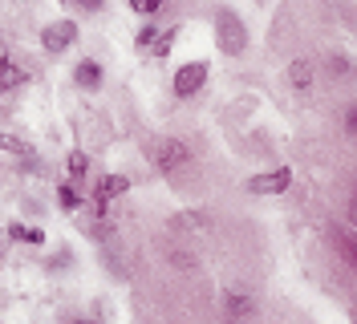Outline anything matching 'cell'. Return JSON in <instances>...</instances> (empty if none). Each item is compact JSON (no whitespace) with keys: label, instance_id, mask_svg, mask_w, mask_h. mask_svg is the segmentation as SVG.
I'll use <instances>...</instances> for the list:
<instances>
[{"label":"cell","instance_id":"cell-12","mask_svg":"<svg viewBox=\"0 0 357 324\" xmlns=\"http://www.w3.org/2000/svg\"><path fill=\"white\" fill-rule=\"evenodd\" d=\"M66 171H69V178H86V171H89V158L82 151H73L66 158Z\"/></svg>","mask_w":357,"mask_h":324},{"label":"cell","instance_id":"cell-4","mask_svg":"<svg viewBox=\"0 0 357 324\" xmlns=\"http://www.w3.org/2000/svg\"><path fill=\"white\" fill-rule=\"evenodd\" d=\"M289 183H292V171L289 167H276V171L252 174L244 187H248V194H280V191H289Z\"/></svg>","mask_w":357,"mask_h":324},{"label":"cell","instance_id":"cell-5","mask_svg":"<svg viewBox=\"0 0 357 324\" xmlns=\"http://www.w3.org/2000/svg\"><path fill=\"white\" fill-rule=\"evenodd\" d=\"M126 191H130V178H126V174H106V178H98V187H93V203H98V211H106L114 199H122Z\"/></svg>","mask_w":357,"mask_h":324},{"label":"cell","instance_id":"cell-20","mask_svg":"<svg viewBox=\"0 0 357 324\" xmlns=\"http://www.w3.org/2000/svg\"><path fill=\"white\" fill-rule=\"evenodd\" d=\"M61 4H69V0H61Z\"/></svg>","mask_w":357,"mask_h":324},{"label":"cell","instance_id":"cell-7","mask_svg":"<svg viewBox=\"0 0 357 324\" xmlns=\"http://www.w3.org/2000/svg\"><path fill=\"white\" fill-rule=\"evenodd\" d=\"M73 82H77V89H98L102 86V65L82 57V61L73 65Z\"/></svg>","mask_w":357,"mask_h":324},{"label":"cell","instance_id":"cell-6","mask_svg":"<svg viewBox=\"0 0 357 324\" xmlns=\"http://www.w3.org/2000/svg\"><path fill=\"white\" fill-rule=\"evenodd\" d=\"M73 37H77V24L73 21H53L41 33V45H45V53H66L73 45Z\"/></svg>","mask_w":357,"mask_h":324},{"label":"cell","instance_id":"cell-11","mask_svg":"<svg viewBox=\"0 0 357 324\" xmlns=\"http://www.w3.org/2000/svg\"><path fill=\"white\" fill-rule=\"evenodd\" d=\"M8 239H24V243H45V231H37V227H24V223H13V227H8Z\"/></svg>","mask_w":357,"mask_h":324},{"label":"cell","instance_id":"cell-13","mask_svg":"<svg viewBox=\"0 0 357 324\" xmlns=\"http://www.w3.org/2000/svg\"><path fill=\"white\" fill-rule=\"evenodd\" d=\"M0 151H8V154H21V158H29V162H33V151L24 146L21 138H13V134H0Z\"/></svg>","mask_w":357,"mask_h":324},{"label":"cell","instance_id":"cell-15","mask_svg":"<svg viewBox=\"0 0 357 324\" xmlns=\"http://www.w3.org/2000/svg\"><path fill=\"white\" fill-rule=\"evenodd\" d=\"M162 4H171V0H130V8L138 13V17H155Z\"/></svg>","mask_w":357,"mask_h":324},{"label":"cell","instance_id":"cell-8","mask_svg":"<svg viewBox=\"0 0 357 324\" xmlns=\"http://www.w3.org/2000/svg\"><path fill=\"white\" fill-rule=\"evenodd\" d=\"M24 82V69L17 61H8V57H0V93H8V89H17Z\"/></svg>","mask_w":357,"mask_h":324},{"label":"cell","instance_id":"cell-1","mask_svg":"<svg viewBox=\"0 0 357 324\" xmlns=\"http://www.w3.org/2000/svg\"><path fill=\"white\" fill-rule=\"evenodd\" d=\"M215 37H220V53L227 57H240L248 49V29L231 8H215Z\"/></svg>","mask_w":357,"mask_h":324},{"label":"cell","instance_id":"cell-3","mask_svg":"<svg viewBox=\"0 0 357 324\" xmlns=\"http://www.w3.org/2000/svg\"><path fill=\"white\" fill-rule=\"evenodd\" d=\"M203 82H207V61H187V65H178L175 69V93L178 98H191V93H199Z\"/></svg>","mask_w":357,"mask_h":324},{"label":"cell","instance_id":"cell-9","mask_svg":"<svg viewBox=\"0 0 357 324\" xmlns=\"http://www.w3.org/2000/svg\"><path fill=\"white\" fill-rule=\"evenodd\" d=\"M289 82H292L296 89H309V86H312V65H309V61H292V65H289Z\"/></svg>","mask_w":357,"mask_h":324},{"label":"cell","instance_id":"cell-18","mask_svg":"<svg viewBox=\"0 0 357 324\" xmlns=\"http://www.w3.org/2000/svg\"><path fill=\"white\" fill-rule=\"evenodd\" d=\"M345 126H349V134H354V138H357V106L349 109V118H345Z\"/></svg>","mask_w":357,"mask_h":324},{"label":"cell","instance_id":"cell-17","mask_svg":"<svg viewBox=\"0 0 357 324\" xmlns=\"http://www.w3.org/2000/svg\"><path fill=\"white\" fill-rule=\"evenodd\" d=\"M73 4H82V8H86V13H98V8H102V4H106V0H73Z\"/></svg>","mask_w":357,"mask_h":324},{"label":"cell","instance_id":"cell-16","mask_svg":"<svg viewBox=\"0 0 357 324\" xmlns=\"http://www.w3.org/2000/svg\"><path fill=\"white\" fill-rule=\"evenodd\" d=\"M175 37H178V24H175V29H167V33H158V41H155V49H151V53H155V57H162V53L171 49V41H175Z\"/></svg>","mask_w":357,"mask_h":324},{"label":"cell","instance_id":"cell-19","mask_svg":"<svg viewBox=\"0 0 357 324\" xmlns=\"http://www.w3.org/2000/svg\"><path fill=\"white\" fill-rule=\"evenodd\" d=\"M4 247H8V231H4V236H0V259H4Z\"/></svg>","mask_w":357,"mask_h":324},{"label":"cell","instance_id":"cell-14","mask_svg":"<svg viewBox=\"0 0 357 324\" xmlns=\"http://www.w3.org/2000/svg\"><path fill=\"white\" fill-rule=\"evenodd\" d=\"M57 203H61L66 211H77V207H82V199H77V191H73V183H61V187H57Z\"/></svg>","mask_w":357,"mask_h":324},{"label":"cell","instance_id":"cell-10","mask_svg":"<svg viewBox=\"0 0 357 324\" xmlns=\"http://www.w3.org/2000/svg\"><path fill=\"white\" fill-rule=\"evenodd\" d=\"M158 33H162V29H158V24H142V29H138V53H151V49H155V41H158Z\"/></svg>","mask_w":357,"mask_h":324},{"label":"cell","instance_id":"cell-2","mask_svg":"<svg viewBox=\"0 0 357 324\" xmlns=\"http://www.w3.org/2000/svg\"><path fill=\"white\" fill-rule=\"evenodd\" d=\"M146 154H151V162H155L158 171H175V167L187 162V146H183L178 138H155V142L146 146Z\"/></svg>","mask_w":357,"mask_h":324}]
</instances>
